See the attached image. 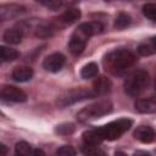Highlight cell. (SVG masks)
<instances>
[{
  "instance_id": "17",
  "label": "cell",
  "mask_w": 156,
  "mask_h": 156,
  "mask_svg": "<svg viewBox=\"0 0 156 156\" xmlns=\"http://www.w3.org/2000/svg\"><path fill=\"white\" fill-rule=\"evenodd\" d=\"M80 18V10L77 7H68L62 15H61V21L66 24H72L77 22Z\"/></svg>"
},
{
  "instance_id": "23",
  "label": "cell",
  "mask_w": 156,
  "mask_h": 156,
  "mask_svg": "<svg viewBox=\"0 0 156 156\" xmlns=\"http://www.w3.org/2000/svg\"><path fill=\"white\" fill-rule=\"evenodd\" d=\"M130 21H132V18H130V16H129L128 13L121 12V13H118V16L116 17L115 27L118 28V29H123V28H126V27H128V26L130 24Z\"/></svg>"
},
{
  "instance_id": "28",
  "label": "cell",
  "mask_w": 156,
  "mask_h": 156,
  "mask_svg": "<svg viewBox=\"0 0 156 156\" xmlns=\"http://www.w3.org/2000/svg\"><path fill=\"white\" fill-rule=\"evenodd\" d=\"M32 156H45V154H44V151L40 150V149H34Z\"/></svg>"
},
{
  "instance_id": "24",
  "label": "cell",
  "mask_w": 156,
  "mask_h": 156,
  "mask_svg": "<svg viewBox=\"0 0 156 156\" xmlns=\"http://www.w3.org/2000/svg\"><path fill=\"white\" fill-rule=\"evenodd\" d=\"M143 13L144 16L152 21V22H156V4L155 2H147L143 6Z\"/></svg>"
},
{
  "instance_id": "6",
  "label": "cell",
  "mask_w": 156,
  "mask_h": 156,
  "mask_svg": "<svg viewBox=\"0 0 156 156\" xmlns=\"http://www.w3.org/2000/svg\"><path fill=\"white\" fill-rule=\"evenodd\" d=\"M0 96L4 101H11V102L27 101V94L20 88L13 87V85H2L0 90Z\"/></svg>"
},
{
  "instance_id": "20",
  "label": "cell",
  "mask_w": 156,
  "mask_h": 156,
  "mask_svg": "<svg viewBox=\"0 0 156 156\" xmlns=\"http://www.w3.org/2000/svg\"><path fill=\"white\" fill-rule=\"evenodd\" d=\"M20 52L16 49L9 48V46H0V57L4 62H11L15 61L16 58H18Z\"/></svg>"
},
{
  "instance_id": "22",
  "label": "cell",
  "mask_w": 156,
  "mask_h": 156,
  "mask_svg": "<svg viewBox=\"0 0 156 156\" xmlns=\"http://www.w3.org/2000/svg\"><path fill=\"white\" fill-rule=\"evenodd\" d=\"M138 51L141 55H151L156 52V35L150 38V41L147 44H140L138 46Z\"/></svg>"
},
{
  "instance_id": "9",
  "label": "cell",
  "mask_w": 156,
  "mask_h": 156,
  "mask_svg": "<svg viewBox=\"0 0 156 156\" xmlns=\"http://www.w3.org/2000/svg\"><path fill=\"white\" fill-rule=\"evenodd\" d=\"M26 11V7L18 4H5L0 6V20L7 21L11 18H15L23 13Z\"/></svg>"
},
{
  "instance_id": "2",
  "label": "cell",
  "mask_w": 156,
  "mask_h": 156,
  "mask_svg": "<svg viewBox=\"0 0 156 156\" xmlns=\"http://www.w3.org/2000/svg\"><path fill=\"white\" fill-rule=\"evenodd\" d=\"M136 62L135 55L128 49H115L104 57L105 69L112 74H122Z\"/></svg>"
},
{
  "instance_id": "25",
  "label": "cell",
  "mask_w": 156,
  "mask_h": 156,
  "mask_svg": "<svg viewBox=\"0 0 156 156\" xmlns=\"http://www.w3.org/2000/svg\"><path fill=\"white\" fill-rule=\"evenodd\" d=\"M74 129L76 128L73 123H62L55 128V133L61 134V135H68V134H72Z\"/></svg>"
},
{
  "instance_id": "3",
  "label": "cell",
  "mask_w": 156,
  "mask_h": 156,
  "mask_svg": "<svg viewBox=\"0 0 156 156\" xmlns=\"http://www.w3.org/2000/svg\"><path fill=\"white\" fill-rule=\"evenodd\" d=\"M150 77L149 73L144 69H138L130 73L123 83L124 93L129 96H139L149 87Z\"/></svg>"
},
{
  "instance_id": "18",
  "label": "cell",
  "mask_w": 156,
  "mask_h": 156,
  "mask_svg": "<svg viewBox=\"0 0 156 156\" xmlns=\"http://www.w3.org/2000/svg\"><path fill=\"white\" fill-rule=\"evenodd\" d=\"M99 73V66L95 62H89L87 65L83 66V68L80 69V77L83 79H90L96 77Z\"/></svg>"
},
{
  "instance_id": "7",
  "label": "cell",
  "mask_w": 156,
  "mask_h": 156,
  "mask_svg": "<svg viewBox=\"0 0 156 156\" xmlns=\"http://www.w3.org/2000/svg\"><path fill=\"white\" fill-rule=\"evenodd\" d=\"M88 37L84 35L80 30L76 29L73 32V34L71 35V39L68 41V50L71 54L73 55H80L84 49H85V45L88 43Z\"/></svg>"
},
{
  "instance_id": "30",
  "label": "cell",
  "mask_w": 156,
  "mask_h": 156,
  "mask_svg": "<svg viewBox=\"0 0 156 156\" xmlns=\"http://www.w3.org/2000/svg\"><path fill=\"white\" fill-rule=\"evenodd\" d=\"M115 156H127V154H124L123 151H116L115 152Z\"/></svg>"
},
{
  "instance_id": "4",
  "label": "cell",
  "mask_w": 156,
  "mask_h": 156,
  "mask_svg": "<svg viewBox=\"0 0 156 156\" xmlns=\"http://www.w3.org/2000/svg\"><path fill=\"white\" fill-rule=\"evenodd\" d=\"M113 108V105L110 100L104 99V100H99L96 102H93L90 105H88L87 107L82 108L78 113H77V119L79 122H89L96 118H100L105 115H108Z\"/></svg>"
},
{
  "instance_id": "13",
  "label": "cell",
  "mask_w": 156,
  "mask_h": 156,
  "mask_svg": "<svg viewBox=\"0 0 156 156\" xmlns=\"http://www.w3.org/2000/svg\"><path fill=\"white\" fill-rule=\"evenodd\" d=\"M135 110L140 113H156V99L144 98L136 100Z\"/></svg>"
},
{
  "instance_id": "27",
  "label": "cell",
  "mask_w": 156,
  "mask_h": 156,
  "mask_svg": "<svg viewBox=\"0 0 156 156\" xmlns=\"http://www.w3.org/2000/svg\"><path fill=\"white\" fill-rule=\"evenodd\" d=\"M41 5H44V6H46V7H49V9H51V10H56V9H58L61 5H62V2L61 1H57V0H50V1H39Z\"/></svg>"
},
{
  "instance_id": "1",
  "label": "cell",
  "mask_w": 156,
  "mask_h": 156,
  "mask_svg": "<svg viewBox=\"0 0 156 156\" xmlns=\"http://www.w3.org/2000/svg\"><path fill=\"white\" fill-rule=\"evenodd\" d=\"M133 122L128 118H121L112 121L100 128L90 129L83 133V140L85 144H96L99 145L104 140H116L121 138L130 127Z\"/></svg>"
},
{
  "instance_id": "15",
  "label": "cell",
  "mask_w": 156,
  "mask_h": 156,
  "mask_svg": "<svg viewBox=\"0 0 156 156\" xmlns=\"http://www.w3.org/2000/svg\"><path fill=\"white\" fill-rule=\"evenodd\" d=\"M2 39L10 45H17L23 39V29L21 28H9L4 32Z\"/></svg>"
},
{
  "instance_id": "12",
  "label": "cell",
  "mask_w": 156,
  "mask_h": 156,
  "mask_svg": "<svg viewBox=\"0 0 156 156\" xmlns=\"http://www.w3.org/2000/svg\"><path fill=\"white\" fill-rule=\"evenodd\" d=\"M55 30H56V27L51 23V22H39L35 28H34V32H35V35L40 39H48V38H51L54 34H55Z\"/></svg>"
},
{
  "instance_id": "32",
  "label": "cell",
  "mask_w": 156,
  "mask_h": 156,
  "mask_svg": "<svg viewBox=\"0 0 156 156\" xmlns=\"http://www.w3.org/2000/svg\"><path fill=\"white\" fill-rule=\"evenodd\" d=\"M155 90H156V82H155Z\"/></svg>"
},
{
  "instance_id": "26",
  "label": "cell",
  "mask_w": 156,
  "mask_h": 156,
  "mask_svg": "<svg viewBox=\"0 0 156 156\" xmlns=\"http://www.w3.org/2000/svg\"><path fill=\"white\" fill-rule=\"evenodd\" d=\"M56 156H76V150L71 145H62L57 149Z\"/></svg>"
},
{
  "instance_id": "31",
  "label": "cell",
  "mask_w": 156,
  "mask_h": 156,
  "mask_svg": "<svg viewBox=\"0 0 156 156\" xmlns=\"http://www.w3.org/2000/svg\"><path fill=\"white\" fill-rule=\"evenodd\" d=\"M134 156H151L150 154H146V152H136Z\"/></svg>"
},
{
  "instance_id": "29",
  "label": "cell",
  "mask_w": 156,
  "mask_h": 156,
  "mask_svg": "<svg viewBox=\"0 0 156 156\" xmlns=\"http://www.w3.org/2000/svg\"><path fill=\"white\" fill-rule=\"evenodd\" d=\"M0 149H1V152H0V156H6V152H7V149L4 144L0 145Z\"/></svg>"
},
{
  "instance_id": "8",
  "label": "cell",
  "mask_w": 156,
  "mask_h": 156,
  "mask_svg": "<svg viewBox=\"0 0 156 156\" xmlns=\"http://www.w3.org/2000/svg\"><path fill=\"white\" fill-rule=\"evenodd\" d=\"M66 62V57L61 54V52H54L51 55H49L44 62H43V67L45 71L48 72H51V73H56L58 72L63 65Z\"/></svg>"
},
{
  "instance_id": "5",
  "label": "cell",
  "mask_w": 156,
  "mask_h": 156,
  "mask_svg": "<svg viewBox=\"0 0 156 156\" xmlns=\"http://www.w3.org/2000/svg\"><path fill=\"white\" fill-rule=\"evenodd\" d=\"M98 96L95 94V91L93 89H88V88H72L68 89L66 91H63L62 94H60L56 99V105L61 108L67 107L69 105H73L76 102H80L83 100L87 99H91Z\"/></svg>"
},
{
  "instance_id": "19",
  "label": "cell",
  "mask_w": 156,
  "mask_h": 156,
  "mask_svg": "<svg viewBox=\"0 0 156 156\" xmlns=\"http://www.w3.org/2000/svg\"><path fill=\"white\" fill-rule=\"evenodd\" d=\"M80 151L84 156H105V151L96 144H83Z\"/></svg>"
},
{
  "instance_id": "10",
  "label": "cell",
  "mask_w": 156,
  "mask_h": 156,
  "mask_svg": "<svg viewBox=\"0 0 156 156\" xmlns=\"http://www.w3.org/2000/svg\"><path fill=\"white\" fill-rule=\"evenodd\" d=\"M134 138L144 144H149L155 140L156 133L155 130L149 126H140L134 130Z\"/></svg>"
},
{
  "instance_id": "14",
  "label": "cell",
  "mask_w": 156,
  "mask_h": 156,
  "mask_svg": "<svg viewBox=\"0 0 156 156\" xmlns=\"http://www.w3.org/2000/svg\"><path fill=\"white\" fill-rule=\"evenodd\" d=\"M32 77H33V69L27 66H18L11 73V78L15 82H20V83L28 82L32 79Z\"/></svg>"
},
{
  "instance_id": "11",
  "label": "cell",
  "mask_w": 156,
  "mask_h": 156,
  "mask_svg": "<svg viewBox=\"0 0 156 156\" xmlns=\"http://www.w3.org/2000/svg\"><path fill=\"white\" fill-rule=\"evenodd\" d=\"M77 29L80 30L88 38H90L91 35L101 33L104 30V26L100 22H98V21H90V22H84V23L79 24Z\"/></svg>"
},
{
  "instance_id": "21",
  "label": "cell",
  "mask_w": 156,
  "mask_h": 156,
  "mask_svg": "<svg viewBox=\"0 0 156 156\" xmlns=\"http://www.w3.org/2000/svg\"><path fill=\"white\" fill-rule=\"evenodd\" d=\"M15 151L16 156H32L34 149H32V146L27 141H18L15 146Z\"/></svg>"
},
{
  "instance_id": "16",
  "label": "cell",
  "mask_w": 156,
  "mask_h": 156,
  "mask_svg": "<svg viewBox=\"0 0 156 156\" xmlns=\"http://www.w3.org/2000/svg\"><path fill=\"white\" fill-rule=\"evenodd\" d=\"M112 88V83L108 78L101 76L99 78H96V80L93 83V90L95 91L96 95H104L106 93H108Z\"/></svg>"
}]
</instances>
